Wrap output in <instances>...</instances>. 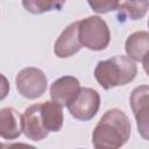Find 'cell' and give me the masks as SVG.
<instances>
[{"label":"cell","instance_id":"obj_1","mask_svg":"<svg viewBox=\"0 0 149 149\" xmlns=\"http://www.w3.org/2000/svg\"><path fill=\"white\" fill-rule=\"evenodd\" d=\"M132 125L128 116L118 108L108 109L97 123L92 143L97 149H116L129 140Z\"/></svg>","mask_w":149,"mask_h":149},{"label":"cell","instance_id":"obj_2","mask_svg":"<svg viewBox=\"0 0 149 149\" xmlns=\"http://www.w3.org/2000/svg\"><path fill=\"white\" fill-rule=\"evenodd\" d=\"M136 74L137 66L135 62L128 56L122 55L100 61L94 69V78L105 90L127 85L134 80Z\"/></svg>","mask_w":149,"mask_h":149},{"label":"cell","instance_id":"obj_3","mask_svg":"<svg viewBox=\"0 0 149 149\" xmlns=\"http://www.w3.org/2000/svg\"><path fill=\"white\" fill-rule=\"evenodd\" d=\"M78 38L81 47L100 51L108 47L111 33L107 23L97 15L78 21Z\"/></svg>","mask_w":149,"mask_h":149},{"label":"cell","instance_id":"obj_4","mask_svg":"<svg viewBox=\"0 0 149 149\" xmlns=\"http://www.w3.org/2000/svg\"><path fill=\"white\" fill-rule=\"evenodd\" d=\"M16 90L19 93L28 99H37L47 91L48 79L44 72L37 68L22 69L15 79Z\"/></svg>","mask_w":149,"mask_h":149},{"label":"cell","instance_id":"obj_5","mask_svg":"<svg viewBox=\"0 0 149 149\" xmlns=\"http://www.w3.org/2000/svg\"><path fill=\"white\" fill-rule=\"evenodd\" d=\"M68 109L70 114L80 121L91 120L99 111L100 107V95L91 87H80L73 100L68 104Z\"/></svg>","mask_w":149,"mask_h":149},{"label":"cell","instance_id":"obj_6","mask_svg":"<svg viewBox=\"0 0 149 149\" xmlns=\"http://www.w3.org/2000/svg\"><path fill=\"white\" fill-rule=\"evenodd\" d=\"M148 94H149V86L141 85L133 90L129 98V104L133 109L134 116L136 119L139 133L144 140L149 139Z\"/></svg>","mask_w":149,"mask_h":149},{"label":"cell","instance_id":"obj_7","mask_svg":"<svg viewBox=\"0 0 149 149\" xmlns=\"http://www.w3.org/2000/svg\"><path fill=\"white\" fill-rule=\"evenodd\" d=\"M41 104H34L27 107L21 115V127L23 134L31 141H41L49 135L41 119Z\"/></svg>","mask_w":149,"mask_h":149},{"label":"cell","instance_id":"obj_8","mask_svg":"<svg viewBox=\"0 0 149 149\" xmlns=\"http://www.w3.org/2000/svg\"><path fill=\"white\" fill-rule=\"evenodd\" d=\"M80 90V83L76 77L64 76L56 79L50 86L51 100L58 105L68 106Z\"/></svg>","mask_w":149,"mask_h":149},{"label":"cell","instance_id":"obj_9","mask_svg":"<svg viewBox=\"0 0 149 149\" xmlns=\"http://www.w3.org/2000/svg\"><path fill=\"white\" fill-rule=\"evenodd\" d=\"M81 49L78 38V21L69 24L55 42L54 52L59 58H68L76 55Z\"/></svg>","mask_w":149,"mask_h":149},{"label":"cell","instance_id":"obj_10","mask_svg":"<svg viewBox=\"0 0 149 149\" xmlns=\"http://www.w3.org/2000/svg\"><path fill=\"white\" fill-rule=\"evenodd\" d=\"M126 52L129 58L135 62H141L147 68L148 49H149V34L147 31H135L128 36L125 44Z\"/></svg>","mask_w":149,"mask_h":149},{"label":"cell","instance_id":"obj_11","mask_svg":"<svg viewBox=\"0 0 149 149\" xmlns=\"http://www.w3.org/2000/svg\"><path fill=\"white\" fill-rule=\"evenodd\" d=\"M22 133L21 115L13 107L0 109V136L5 140H15Z\"/></svg>","mask_w":149,"mask_h":149},{"label":"cell","instance_id":"obj_12","mask_svg":"<svg viewBox=\"0 0 149 149\" xmlns=\"http://www.w3.org/2000/svg\"><path fill=\"white\" fill-rule=\"evenodd\" d=\"M41 119L44 128L50 132H59L63 127V109L55 101H44L41 104Z\"/></svg>","mask_w":149,"mask_h":149},{"label":"cell","instance_id":"obj_13","mask_svg":"<svg viewBox=\"0 0 149 149\" xmlns=\"http://www.w3.org/2000/svg\"><path fill=\"white\" fill-rule=\"evenodd\" d=\"M149 8V0H118L116 10L120 21L140 20L146 16Z\"/></svg>","mask_w":149,"mask_h":149},{"label":"cell","instance_id":"obj_14","mask_svg":"<svg viewBox=\"0 0 149 149\" xmlns=\"http://www.w3.org/2000/svg\"><path fill=\"white\" fill-rule=\"evenodd\" d=\"M66 0H22L24 9L31 14H43L52 9L59 10Z\"/></svg>","mask_w":149,"mask_h":149},{"label":"cell","instance_id":"obj_15","mask_svg":"<svg viewBox=\"0 0 149 149\" xmlns=\"http://www.w3.org/2000/svg\"><path fill=\"white\" fill-rule=\"evenodd\" d=\"M90 7L98 14H106L115 10L118 0H87Z\"/></svg>","mask_w":149,"mask_h":149},{"label":"cell","instance_id":"obj_16","mask_svg":"<svg viewBox=\"0 0 149 149\" xmlns=\"http://www.w3.org/2000/svg\"><path fill=\"white\" fill-rule=\"evenodd\" d=\"M9 81H8V79L2 74V73H0V101L1 100H3L7 95H8V93H9Z\"/></svg>","mask_w":149,"mask_h":149},{"label":"cell","instance_id":"obj_17","mask_svg":"<svg viewBox=\"0 0 149 149\" xmlns=\"http://www.w3.org/2000/svg\"><path fill=\"white\" fill-rule=\"evenodd\" d=\"M0 147H2V144H1V143H0Z\"/></svg>","mask_w":149,"mask_h":149}]
</instances>
